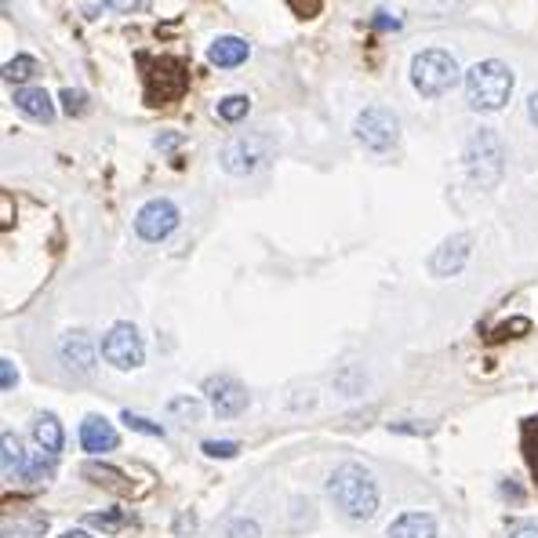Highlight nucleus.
Returning a JSON list of instances; mask_svg holds the SVG:
<instances>
[{
    "mask_svg": "<svg viewBox=\"0 0 538 538\" xmlns=\"http://www.w3.org/2000/svg\"><path fill=\"white\" fill-rule=\"evenodd\" d=\"M328 495L349 520H371L379 509V484L357 462H342L328 480Z\"/></svg>",
    "mask_w": 538,
    "mask_h": 538,
    "instance_id": "obj_1",
    "label": "nucleus"
},
{
    "mask_svg": "<svg viewBox=\"0 0 538 538\" xmlns=\"http://www.w3.org/2000/svg\"><path fill=\"white\" fill-rule=\"evenodd\" d=\"M509 95H513V73H509L506 62L499 59L477 62V66L466 73V99L473 110L495 113L506 106Z\"/></svg>",
    "mask_w": 538,
    "mask_h": 538,
    "instance_id": "obj_2",
    "label": "nucleus"
},
{
    "mask_svg": "<svg viewBox=\"0 0 538 538\" xmlns=\"http://www.w3.org/2000/svg\"><path fill=\"white\" fill-rule=\"evenodd\" d=\"M139 70L146 80V102L150 106H164V102H175L182 91L190 88V70L186 62L175 59V55H139Z\"/></svg>",
    "mask_w": 538,
    "mask_h": 538,
    "instance_id": "obj_3",
    "label": "nucleus"
},
{
    "mask_svg": "<svg viewBox=\"0 0 538 538\" xmlns=\"http://www.w3.org/2000/svg\"><path fill=\"white\" fill-rule=\"evenodd\" d=\"M466 175L473 186L480 190H491V186H499L502 171H506V150H502V139L495 131L480 128L469 135L466 142Z\"/></svg>",
    "mask_w": 538,
    "mask_h": 538,
    "instance_id": "obj_4",
    "label": "nucleus"
},
{
    "mask_svg": "<svg viewBox=\"0 0 538 538\" xmlns=\"http://www.w3.org/2000/svg\"><path fill=\"white\" fill-rule=\"evenodd\" d=\"M411 84L426 99H440L459 84V62L444 48H426L411 59Z\"/></svg>",
    "mask_w": 538,
    "mask_h": 538,
    "instance_id": "obj_5",
    "label": "nucleus"
},
{
    "mask_svg": "<svg viewBox=\"0 0 538 538\" xmlns=\"http://www.w3.org/2000/svg\"><path fill=\"white\" fill-rule=\"evenodd\" d=\"M273 139H269L266 131H248V135H237L233 142H226V150L219 153V164L230 175H237V179H244V175H255V171H262L273 160Z\"/></svg>",
    "mask_w": 538,
    "mask_h": 538,
    "instance_id": "obj_6",
    "label": "nucleus"
},
{
    "mask_svg": "<svg viewBox=\"0 0 538 538\" xmlns=\"http://www.w3.org/2000/svg\"><path fill=\"white\" fill-rule=\"evenodd\" d=\"M353 135H357L368 150L386 153L400 142V120L397 113L386 110V106H368V110H360L357 124H353Z\"/></svg>",
    "mask_w": 538,
    "mask_h": 538,
    "instance_id": "obj_7",
    "label": "nucleus"
},
{
    "mask_svg": "<svg viewBox=\"0 0 538 538\" xmlns=\"http://www.w3.org/2000/svg\"><path fill=\"white\" fill-rule=\"evenodd\" d=\"M102 357L106 364H113L117 371L139 368L142 357H146V346H142V335L131 324H113L102 339Z\"/></svg>",
    "mask_w": 538,
    "mask_h": 538,
    "instance_id": "obj_8",
    "label": "nucleus"
},
{
    "mask_svg": "<svg viewBox=\"0 0 538 538\" xmlns=\"http://www.w3.org/2000/svg\"><path fill=\"white\" fill-rule=\"evenodd\" d=\"M175 226H179V208L164 197L142 204L139 215H135V233H139L142 240H150V244L168 240L171 233H175Z\"/></svg>",
    "mask_w": 538,
    "mask_h": 538,
    "instance_id": "obj_9",
    "label": "nucleus"
},
{
    "mask_svg": "<svg viewBox=\"0 0 538 538\" xmlns=\"http://www.w3.org/2000/svg\"><path fill=\"white\" fill-rule=\"evenodd\" d=\"M469 251H473V237H469V233H455V237H448L433 251L429 273H433V277H455L469 262Z\"/></svg>",
    "mask_w": 538,
    "mask_h": 538,
    "instance_id": "obj_10",
    "label": "nucleus"
},
{
    "mask_svg": "<svg viewBox=\"0 0 538 538\" xmlns=\"http://www.w3.org/2000/svg\"><path fill=\"white\" fill-rule=\"evenodd\" d=\"M208 400L211 408H215V415L219 419H233V415H240V411L248 408V389L240 386L237 379H230V375H219V379H208Z\"/></svg>",
    "mask_w": 538,
    "mask_h": 538,
    "instance_id": "obj_11",
    "label": "nucleus"
},
{
    "mask_svg": "<svg viewBox=\"0 0 538 538\" xmlns=\"http://www.w3.org/2000/svg\"><path fill=\"white\" fill-rule=\"evenodd\" d=\"M59 357L62 364H70L80 375H91V371H95V346H91V339L84 331H70V335L59 342Z\"/></svg>",
    "mask_w": 538,
    "mask_h": 538,
    "instance_id": "obj_12",
    "label": "nucleus"
},
{
    "mask_svg": "<svg viewBox=\"0 0 538 538\" xmlns=\"http://www.w3.org/2000/svg\"><path fill=\"white\" fill-rule=\"evenodd\" d=\"M117 429L110 426L106 419H99V415H91V419L80 422V444H84V451H91V455H102V451H113L117 448Z\"/></svg>",
    "mask_w": 538,
    "mask_h": 538,
    "instance_id": "obj_13",
    "label": "nucleus"
},
{
    "mask_svg": "<svg viewBox=\"0 0 538 538\" xmlns=\"http://www.w3.org/2000/svg\"><path fill=\"white\" fill-rule=\"evenodd\" d=\"M15 106L30 120H40V124L55 120V102L44 88H15Z\"/></svg>",
    "mask_w": 538,
    "mask_h": 538,
    "instance_id": "obj_14",
    "label": "nucleus"
},
{
    "mask_svg": "<svg viewBox=\"0 0 538 538\" xmlns=\"http://www.w3.org/2000/svg\"><path fill=\"white\" fill-rule=\"evenodd\" d=\"M386 538H437V520L429 513H404L389 524Z\"/></svg>",
    "mask_w": 538,
    "mask_h": 538,
    "instance_id": "obj_15",
    "label": "nucleus"
},
{
    "mask_svg": "<svg viewBox=\"0 0 538 538\" xmlns=\"http://www.w3.org/2000/svg\"><path fill=\"white\" fill-rule=\"evenodd\" d=\"M208 59L211 66H219V70H237L240 62L248 59V44L240 37H219L208 48Z\"/></svg>",
    "mask_w": 538,
    "mask_h": 538,
    "instance_id": "obj_16",
    "label": "nucleus"
},
{
    "mask_svg": "<svg viewBox=\"0 0 538 538\" xmlns=\"http://www.w3.org/2000/svg\"><path fill=\"white\" fill-rule=\"evenodd\" d=\"M33 440L40 444V451H48V455H55V451H62V426L55 415H37V422H33Z\"/></svg>",
    "mask_w": 538,
    "mask_h": 538,
    "instance_id": "obj_17",
    "label": "nucleus"
},
{
    "mask_svg": "<svg viewBox=\"0 0 538 538\" xmlns=\"http://www.w3.org/2000/svg\"><path fill=\"white\" fill-rule=\"evenodd\" d=\"M84 477H91L99 488H110L117 491V495H124V491H131V484L124 480V473L120 469H110V466H99V462H88L84 466Z\"/></svg>",
    "mask_w": 538,
    "mask_h": 538,
    "instance_id": "obj_18",
    "label": "nucleus"
},
{
    "mask_svg": "<svg viewBox=\"0 0 538 538\" xmlns=\"http://www.w3.org/2000/svg\"><path fill=\"white\" fill-rule=\"evenodd\" d=\"M37 73V59L33 55H15V59L4 62V80L15 84V88H26V80Z\"/></svg>",
    "mask_w": 538,
    "mask_h": 538,
    "instance_id": "obj_19",
    "label": "nucleus"
},
{
    "mask_svg": "<svg viewBox=\"0 0 538 538\" xmlns=\"http://www.w3.org/2000/svg\"><path fill=\"white\" fill-rule=\"evenodd\" d=\"M520 444H524V459H528L531 477H535V484H538V415L524 422V429H520Z\"/></svg>",
    "mask_w": 538,
    "mask_h": 538,
    "instance_id": "obj_20",
    "label": "nucleus"
},
{
    "mask_svg": "<svg viewBox=\"0 0 538 538\" xmlns=\"http://www.w3.org/2000/svg\"><path fill=\"white\" fill-rule=\"evenodd\" d=\"M19 477L22 480H44V477H51V462L44 459V451H30V455L22 459Z\"/></svg>",
    "mask_w": 538,
    "mask_h": 538,
    "instance_id": "obj_21",
    "label": "nucleus"
},
{
    "mask_svg": "<svg viewBox=\"0 0 538 538\" xmlns=\"http://www.w3.org/2000/svg\"><path fill=\"white\" fill-rule=\"evenodd\" d=\"M248 110H251V102L244 99V95H230V99L219 102V117L226 120V124H240V120L248 117Z\"/></svg>",
    "mask_w": 538,
    "mask_h": 538,
    "instance_id": "obj_22",
    "label": "nucleus"
},
{
    "mask_svg": "<svg viewBox=\"0 0 538 538\" xmlns=\"http://www.w3.org/2000/svg\"><path fill=\"white\" fill-rule=\"evenodd\" d=\"M0 444H4V477H11L15 469H22V459H26V455H22L19 440L11 437V433H4V437H0Z\"/></svg>",
    "mask_w": 538,
    "mask_h": 538,
    "instance_id": "obj_23",
    "label": "nucleus"
},
{
    "mask_svg": "<svg viewBox=\"0 0 538 538\" xmlns=\"http://www.w3.org/2000/svg\"><path fill=\"white\" fill-rule=\"evenodd\" d=\"M120 422H128V429H135V433H146V437H164V426H153L150 419L131 415V411H124V415H120Z\"/></svg>",
    "mask_w": 538,
    "mask_h": 538,
    "instance_id": "obj_24",
    "label": "nucleus"
},
{
    "mask_svg": "<svg viewBox=\"0 0 538 538\" xmlns=\"http://www.w3.org/2000/svg\"><path fill=\"white\" fill-rule=\"evenodd\" d=\"M88 524L91 528H102V531H120L124 524H128V517H124V513H91Z\"/></svg>",
    "mask_w": 538,
    "mask_h": 538,
    "instance_id": "obj_25",
    "label": "nucleus"
},
{
    "mask_svg": "<svg viewBox=\"0 0 538 538\" xmlns=\"http://www.w3.org/2000/svg\"><path fill=\"white\" fill-rule=\"evenodd\" d=\"M204 455H211V459H233V455H237V444H233V440H208V444H204Z\"/></svg>",
    "mask_w": 538,
    "mask_h": 538,
    "instance_id": "obj_26",
    "label": "nucleus"
},
{
    "mask_svg": "<svg viewBox=\"0 0 538 538\" xmlns=\"http://www.w3.org/2000/svg\"><path fill=\"white\" fill-rule=\"evenodd\" d=\"M230 538H259V524L255 520H233Z\"/></svg>",
    "mask_w": 538,
    "mask_h": 538,
    "instance_id": "obj_27",
    "label": "nucleus"
},
{
    "mask_svg": "<svg viewBox=\"0 0 538 538\" xmlns=\"http://www.w3.org/2000/svg\"><path fill=\"white\" fill-rule=\"evenodd\" d=\"M62 106H66L70 113H80V110H84V95H80V91H73V88H66V91H62Z\"/></svg>",
    "mask_w": 538,
    "mask_h": 538,
    "instance_id": "obj_28",
    "label": "nucleus"
},
{
    "mask_svg": "<svg viewBox=\"0 0 538 538\" xmlns=\"http://www.w3.org/2000/svg\"><path fill=\"white\" fill-rule=\"evenodd\" d=\"M106 4H110L113 11H124V15H131V11H142V8H146L150 0H106Z\"/></svg>",
    "mask_w": 538,
    "mask_h": 538,
    "instance_id": "obj_29",
    "label": "nucleus"
},
{
    "mask_svg": "<svg viewBox=\"0 0 538 538\" xmlns=\"http://www.w3.org/2000/svg\"><path fill=\"white\" fill-rule=\"evenodd\" d=\"M0 371H4V389L15 386V371H11V360H0Z\"/></svg>",
    "mask_w": 538,
    "mask_h": 538,
    "instance_id": "obj_30",
    "label": "nucleus"
},
{
    "mask_svg": "<svg viewBox=\"0 0 538 538\" xmlns=\"http://www.w3.org/2000/svg\"><path fill=\"white\" fill-rule=\"evenodd\" d=\"M528 117H531V124L538 128V91H531V99H528Z\"/></svg>",
    "mask_w": 538,
    "mask_h": 538,
    "instance_id": "obj_31",
    "label": "nucleus"
},
{
    "mask_svg": "<svg viewBox=\"0 0 538 538\" xmlns=\"http://www.w3.org/2000/svg\"><path fill=\"white\" fill-rule=\"evenodd\" d=\"M509 538H538V528H520V531H513Z\"/></svg>",
    "mask_w": 538,
    "mask_h": 538,
    "instance_id": "obj_32",
    "label": "nucleus"
}]
</instances>
